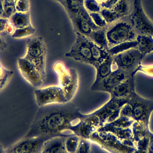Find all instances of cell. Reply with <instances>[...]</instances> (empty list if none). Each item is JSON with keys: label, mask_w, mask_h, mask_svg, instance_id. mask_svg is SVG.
Returning a JSON list of instances; mask_svg holds the SVG:
<instances>
[{"label": "cell", "mask_w": 153, "mask_h": 153, "mask_svg": "<svg viewBox=\"0 0 153 153\" xmlns=\"http://www.w3.org/2000/svg\"><path fill=\"white\" fill-rule=\"evenodd\" d=\"M83 115L71 102L39 107L25 137L67 136L69 134L65 132L70 131Z\"/></svg>", "instance_id": "cell-1"}, {"label": "cell", "mask_w": 153, "mask_h": 153, "mask_svg": "<svg viewBox=\"0 0 153 153\" xmlns=\"http://www.w3.org/2000/svg\"><path fill=\"white\" fill-rule=\"evenodd\" d=\"M106 35L109 48L123 42L136 41L137 34L127 17L108 25Z\"/></svg>", "instance_id": "cell-2"}, {"label": "cell", "mask_w": 153, "mask_h": 153, "mask_svg": "<svg viewBox=\"0 0 153 153\" xmlns=\"http://www.w3.org/2000/svg\"><path fill=\"white\" fill-rule=\"evenodd\" d=\"M47 52V46L42 37L36 36L27 40L25 57L33 65L44 79L46 77Z\"/></svg>", "instance_id": "cell-3"}, {"label": "cell", "mask_w": 153, "mask_h": 153, "mask_svg": "<svg viewBox=\"0 0 153 153\" xmlns=\"http://www.w3.org/2000/svg\"><path fill=\"white\" fill-rule=\"evenodd\" d=\"M54 69L57 74L60 87L63 88L68 102H71L76 93L79 85V77L74 68L67 69L61 62H56Z\"/></svg>", "instance_id": "cell-4"}, {"label": "cell", "mask_w": 153, "mask_h": 153, "mask_svg": "<svg viewBox=\"0 0 153 153\" xmlns=\"http://www.w3.org/2000/svg\"><path fill=\"white\" fill-rule=\"evenodd\" d=\"M89 140L109 153H133L136 148L127 146L114 134L107 131H94Z\"/></svg>", "instance_id": "cell-5"}, {"label": "cell", "mask_w": 153, "mask_h": 153, "mask_svg": "<svg viewBox=\"0 0 153 153\" xmlns=\"http://www.w3.org/2000/svg\"><path fill=\"white\" fill-rule=\"evenodd\" d=\"M128 20L137 35L153 36V22L145 13L142 0H133V7Z\"/></svg>", "instance_id": "cell-6"}, {"label": "cell", "mask_w": 153, "mask_h": 153, "mask_svg": "<svg viewBox=\"0 0 153 153\" xmlns=\"http://www.w3.org/2000/svg\"><path fill=\"white\" fill-rule=\"evenodd\" d=\"M128 103L131 106V118L149 128V119L153 111V101L142 97L134 92L128 98Z\"/></svg>", "instance_id": "cell-7"}, {"label": "cell", "mask_w": 153, "mask_h": 153, "mask_svg": "<svg viewBox=\"0 0 153 153\" xmlns=\"http://www.w3.org/2000/svg\"><path fill=\"white\" fill-rule=\"evenodd\" d=\"M76 39L69 51L65 56L76 61L88 64L94 66V63L92 58L90 39L85 35L75 32Z\"/></svg>", "instance_id": "cell-8"}, {"label": "cell", "mask_w": 153, "mask_h": 153, "mask_svg": "<svg viewBox=\"0 0 153 153\" xmlns=\"http://www.w3.org/2000/svg\"><path fill=\"white\" fill-rule=\"evenodd\" d=\"M112 59L117 68L134 76L136 69L140 65L143 57L137 48H133L113 56Z\"/></svg>", "instance_id": "cell-9"}, {"label": "cell", "mask_w": 153, "mask_h": 153, "mask_svg": "<svg viewBox=\"0 0 153 153\" xmlns=\"http://www.w3.org/2000/svg\"><path fill=\"white\" fill-rule=\"evenodd\" d=\"M35 102L39 107L45 105L68 102L60 86H48L37 88L34 91Z\"/></svg>", "instance_id": "cell-10"}, {"label": "cell", "mask_w": 153, "mask_h": 153, "mask_svg": "<svg viewBox=\"0 0 153 153\" xmlns=\"http://www.w3.org/2000/svg\"><path fill=\"white\" fill-rule=\"evenodd\" d=\"M48 137H23L7 149L5 153H41Z\"/></svg>", "instance_id": "cell-11"}, {"label": "cell", "mask_w": 153, "mask_h": 153, "mask_svg": "<svg viewBox=\"0 0 153 153\" xmlns=\"http://www.w3.org/2000/svg\"><path fill=\"white\" fill-rule=\"evenodd\" d=\"M128 98L117 99L111 97V99L102 106L89 115L93 118L98 125L99 128L102 127L106 123L108 118L115 110L121 108L124 105L128 103Z\"/></svg>", "instance_id": "cell-12"}, {"label": "cell", "mask_w": 153, "mask_h": 153, "mask_svg": "<svg viewBox=\"0 0 153 153\" xmlns=\"http://www.w3.org/2000/svg\"><path fill=\"white\" fill-rule=\"evenodd\" d=\"M130 76L133 75L127 72L117 68L99 82L92 84L91 90L107 92L110 94L114 88Z\"/></svg>", "instance_id": "cell-13"}, {"label": "cell", "mask_w": 153, "mask_h": 153, "mask_svg": "<svg viewBox=\"0 0 153 153\" xmlns=\"http://www.w3.org/2000/svg\"><path fill=\"white\" fill-rule=\"evenodd\" d=\"M17 63L22 76L33 87H39L45 81L37 69L25 56L19 58Z\"/></svg>", "instance_id": "cell-14"}, {"label": "cell", "mask_w": 153, "mask_h": 153, "mask_svg": "<svg viewBox=\"0 0 153 153\" xmlns=\"http://www.w3.org/2000/svg\"><path fill=\"white\" fill-rule=\"evenodd\" d=\"M135 91L134 76H130L118 85L110 93L111 97L129 98Z\"/></svg>", "instance_id": "cell-15"}, {"label": "cell", "mask_w": 153, "mask_h": 153, "mask_svg": "<svg viewBox=\"0 0 153 153\" xmlns=\"http://www.w3.org/2000/svg\"><path fill=\"white\" fill-rule=\"evenodd\" d=\"M97 131L110 132L113 134H114L117 138H118L121 141L124 140H133V133H132L131 127H129V128L118 127L112 125L109 123H105L102 127L98 128Z\"/></svg>", "instance_id": "cell-16"}, {"label": "cell", "mask_w": 153, "mask_h": 153, "mask_svg": "<svg viewBox=\"0 0 153 153\" xmlns=\"http://www.w3.org/2000/svg\"><path fill=\"white\" fill-rule=\"evenodd\" d=\"M82 117L71 127L70 131L72 134H76L80 138L89 139L92 134L97 129L84 120Z\"/></svg>", "instance_id": "cell-17"}, {"label": "cell", "mask_w": 153, "mask_h": 153, "mask_svg": "<svg viewBox=\"0 0 153 153\" xmlns=\"http://www.w3.org/2000/svg\"><path fill=\"white\" fill-rule=\"evenodd\" d=\"M66 136H56L47 140L43 145L41 153H62L65 149Z\"/></svg>", "instance_id": "cell-18"}, {"label": "cell", "mask_w": 153, "mask_h": 153, "mask_svg": "<svg viewBox=\"0 0 153 153\" xmlns=\"http://www.w3.org/2000/svg\"><path fill=\"white\" fill-rule=\"evenodd\" d=\"M72 23L74 31L85 36H88L94 29L85 20L81 19L78 15H68Z\"/></svg>", "instance_id": "cell-19"}, {"label": "cell", "mask_w": 153, "mask_h": 153, "mask_svg": "<svg viewBox=\"0 0 153 153\" xmlns=\"http://www.w3.org/2000/svg\"><path fill=\"white\" fill-rule=\"evenodd\" d=\"M113 63L112 56H110L107 59L94 68L96 71V74L95 80L93 84L99 82L112 72V66Z\"/></svg>", "instance_id": "cell-20"}, {"label": "cell", "mask_w": 153, "mask_h": 153, "mask_svg": "<svg viewBox=\"0 0 153 153\" xmlns=\"http://www.w3.org/2000/svg\"><path fill=\"white\" fill-rule=\"evenodd\" d=\"M136 41L137 42V48L143 58L146 54L153 51V36L137 35Z\"/></svg>", "instance_id": "cell-21"}, {"label": "cell", "mask_w": 153, "mask_h": 153, "mask_svg": "<svg viewBox=\"0 0 153 153\" xmlns=\"http://www.w3.org/2000/svg\"><path fill=\"white\" fill-rule=\"evenodd\" d=\"M87 36L96 45L106 50V51L109 49L108 42L106 35V27L93 30Z\"/></svg>", "instance_id": "cell-22"}, {"label": "cell", "mask_w": 153, "mask_h": 153, "mask_svg": "<svg viewBox=\"0 0 153 153\" xmlns=\"http://www.w3.org/2000/svg\"><path fill=\"white\" fill-rule=\"evenodd\" d=\"M133 7V0H119L111 9L115 11L120 19L129 16Z\"/></svg>", "instance_id": "cell-23"}, {"label": "cell", "mask_w": 153, "mask_h": 153, "mask_svg": "<svg viewBox=\"0 0 153 153\" xmlns=\"http://www.w3.org/2000/svg\"><path fill=\"white\" fill-rule=\"evenodd\" d=\"M14 25L16 29L22 28L31 25L30 12H16L9 19Z\"/></svg>", "instance_id": "cell-24"}, {"label": "cell", "mask_w": 153, "mask_h": 153, "mask_svg": "<svg viewBox=\"0 0 153 153\" xmlns=\"http://www.w3.org/2000/svg\"><path fill=\"white\" fill-rule=\"evenodd\" d=\"M131 128L134 143H136L140 139L142 138L143 137L149 136L151 134L149 128L146 127L143 124L138 121H134Z\"/></svg>", "instance_id": "cell-25"}, {"label": "cell", "mask_w": 153, "mask_h": 153, "mask_svg": "<svg viewBox=\"0 0 153 153\" xmlns=\"http://www.w3.org/2000/svg\"><path fill=\"white\" fill-rule=\"evenodd\" d=\"M68 15H78L83 2L80 0H63L61 3Z\"/></svg>", "instance_id": "cell-26"}, {"label": "cell", "mask_w": 153, "mask_h": 153, "mask_svg": "<svg viewBox=\"0 0 153 153\" xmlns=\"http://www.w3.org/2000/svg\"><path fill=\"white\" fill-rule=\"evenodd\" d=\"M137 47V42L136 41L126 42L119 44L109 48L107 51L109 55L113 56L117 54L126 51L129 49Z\"/></svg>", "instance_id": "cell-27"}, {"label": "cell", "mask_w": 153, "mask_h": 153, "mask_svg": "<svg viewBox=\"0 0 153 153\" xmlns=\"http://www.w3.org/2000/svg\"><path fill=\"white\" fill-rule=\"evenodd\" d=\"M80 137L76 134H71L65 137V149L68 153H76Z\"/></svg>", "instance_id": "cell-28"}, {"label": "cell", "mask_w": 153, "mask_h": 153, "mask_svg": "<svg viewBox=\"0 0 153 153\" xmlns=\"http://www.w3.org/2000/svg\"><path fill=\"white\" fill-rule=\"evenodd\" d=\"M36 32L35 27L31 25L19 29H16L14 33L11 35L13 38H25L33 35Z\"/></svg>", "instance_id": "cell-29"}, {"label": "cell", "mask_w": 153, "mask_h": 153, "mask_svg": "<svg viewBox=\"0 0 153 153\" xmlns=\"http://www.w3.org/2000/svg\"><path fill=\"white\" fill-rule=\"evenodd\" d=\"M100 13L105 19L108 25L112 24L118 20L121 19L115 11L111 9L102 8Z\"/></svg>", "instance_id": "cell-30"}, {"label": "cell", "mask_w": 153, "mask_h": 153, "mask_svg": "<svg viewBox=\"0 0 153 153\" xmlns=\"http://www.w3.org/2000/svg\"><path fill=\"white\" fill-rule=\"evenodd\" d=\"M135 121L132 119L131 118L124 117V116H120L118 118L115 120L113 121L112 122L109 123L112 125L121 128H129L131 127L132 124L134 123Z\"/></svg>", "instance_id": "cell-31"}, {"label": "cell", "mask_w": 153, "mask_h": 153, "mask_svg": "<svg viewBox=\"0 0 153 153\" xmlns=\"http://www.w3.org/2000/svg\"><path fill=\"white\" fill-rule=\"evenodd\" d=\"M83 6L89 13H100L102 7L96 0H84Z\"/></svg>", "instance_id": "cell-32"}, {"label": "cell", "mask_w": 153, "mask_h": 153, "mask_svg": "<svg viewBox=\"0 0 153 153\" xmlns=\"http://www.w3.org/2000/svg\"><path fill=\"white\" fill-rule=\"evenodd\" d=\"M91 143L89 139L80 138L76 153H91Z\"/></svg>", "instance_id": "cell-33"}, {"label": "cell", "mask_w": 153, "mask_h": 153, "mask_svg": "<svg viewBox=\"0 0 153 153\" xmlns=\"http://www.w3.org/2000/svg\"><path fill=\"white\" fill-rule=\"evenodd\" d=\"M90 16L94 24L99 28H105L108 25L100 13H90Z\"/></svg>", "instance_id": "cell-34"}, {"label": "cell", "mask_w": 153, "mask_h": 153, "mask_svg": "<svg viewBox=\"0 0 153 153\" xmlns=\"http://www.w3.org/2000/svg\"><path fill=\"white\" fill-rule=\"evenodd\" d=\"M29 0H17L15 5L16 12L29 13L30 11Z\"/></svg>", "instance_id": "cell-35"}, {"label": "cell", "mask_w": 153, "mask_h": 153, "mask_svg": "<svg viewBox=\"0 0 153 153\" xmlns=\"http://www.w3.org/2000/svg\"><path fill=\"white\" fill-rule=\"evenodd\" d=\"M151 135V134H150ZM150 135L146 136L140 139L136 143L135 147L137 149L147 151L150 141Z\"/></svg>", "instance_id": "cell-36"}, {"label": "cell", "mask_w": 153, "mask_h": 153, "mask_svg": "<svg viewBox=\"0 0 153 153\" xmlns=\"http://www.w3.org/2000/svg\"><path fill=\"white\" fill-rule=\"evenodd\" d=\"M13 74V71L9 70V71L4 76L0 77V91L3 89L8 84Z\"/></svg>", "instance_id": "cell-37"}, {"label": "cell", "mask_w": 153, "mask_h": 153, "mask_svg": "<svg viewBox=\"0 0 153 153\" xmlns=\"http://www.w3.org/2000/svg\"><path fill=\"white\" fill-rule=\"evenodd\" d=\"M120 116H124V117L131 118L132 109H131V106L130 104L127 103L121 107Z\"/></svg>", "instance_id": "cell-38"}, {"label": "cell", "mask_w": 153, "mask_h": 153, "mask_svg": "<svg viewBox=\"0 0 153 153\" xmlns=\"http://www.w3.org/2000/svg\"><path fill=\"white\" fill-rule=\"evenodd\" d=\"M16 27L14 26V25L13 24V23L8 20V21L7 22L6 25H5V30H4V32L6 35H10L11 36V35L14 33V31L16 30Z\"/></svg>", "instance_id": "cell-39"}, {"label": "cell", "mask_w": 153, "mask_h": 153, "mask_svg": "<svg viewBox=\"0 0 153 153\" xmlns=\"http://www.w3.org/2000/svg\"><path fill=\"white\" fill-rule=\"evenodd\" d=\"M141 71L142 72H144L147 75L153 76V66H141L140 65L138 67V68L136 69V72L137 71Z\"/></svg>", "instance_id": "cell-40"}, {"label": "cell", "mask_w": 153, "mask_h": 153, "mask_svg": "<svg viewBox=\"0 0 153 153\" xmlns=\"http://www.w3.org/2000/svg\"><path fill=\"white\" fill-rule=\"evenodd\" d=\"M119 0H107L103 4H101L100 5L102 8H107V9H112L114 6L118 2Z\"/></svg>", "instance_id": "cell-41"}, {"label": "cell", "mask_w": 153, "mask_h": 153, "mask_svg": "<svg viewBox=\"0 0 153 153\" xmlns=\"http://www.w3.org/2000/svg\"><path fill=\"white\" fill-rule=\"evenodd\" d=\"M17 0H3L4 8L15 7Z\"/></svg>", "instance_id": "cell-42"}, {"label": "cell", "mask_w": 153, "mask_h": 153, "mask_svg": "<svg viewBox=\"0 0 153 153\" xmlns=\"http://www.w3.org/2000/svg\"><path fill=\"white\" fill-rule=\"evenodd\" d=\"M8 20L9 19L4 18V17L0 18V33L4 32L5 25H6L7 22L8 21Z\"/></svg>", "instance_id": "cell-43"}, {"label": "cell", "mask_w": 153, "mask_h": 153, "mask_svg": "<svg viewBox=\"0 0 153 153\" xmlns=\"http://www.w3.org/2000/svg\"><path fill=\"white\" fill-rule=\"evenodd\" d=\"M148 153H153V133L150 135V141L147 150Z\"/></svg>", "instance_id": "cell-44"}, {"label": "cell", "mask_w": 153, "mask_h": 153, "mask_svg": "<svg viewBox=\"0 0 153 153\" xmlns=\"http://www.w3.org/2000/svg\"><path fill=\"white\" fill-rule=\"evenodd\" d=\"M7 47V43L0 35V51H4Z\"/></svg>", "instance_id": "cell-45"}, {"label": "cell", "mask_w": 153, "mask_h": 153, "mask_svg": "<svg viewBox=\"0 0 153 153\" xmlns=\"http://www.w3.org/2000/svg\"><path fill=\"white\" fill-rule=\"evenodd\" d=\"M4 17V6L3 0H0V18Z\"/></svg>", "instance_id": "cell-46"}, {"label": "cell", "mask_w": 153, "mask_h": 153, "mask_svg": "<svg viewBox=\"0 0 153 153\" xmlns=\"http://www.w3.org/2000/svg\"><path fill=\"white\" fill-rule=\"evenodd\" d=\"M133 153H148V152H147V151L140 150V149H137L136 148Z\"/></svg>", "instance_id": "cell-47"}, {"label": "cell", "mask_w": 153, "mask_h": 153, "mask_svg": "<svg viewBox=\"0 0 153 153\" xmlns=\"http://www.w3.org/2000/svg\"><path fill=\"white\" fill-rule=\"evenodd\" d=\"M99 4H103V3H104L105 2H106L107 0H96Z\"/></svg>", "instance_id": "cell-48"}, {"label": "cell", "mask_w": 153, "mask_h": 153, "mask_svg": "<svg viewBox=\"0 0 153 153\" xmlns=\"http://www.w3.org/2000/svg\"><path fill=\"white\" fill-rule=\"evenodd\" d=\"M53 1H57V2H59V3H62L63 1V0H53Z\"/></svg>", "instance_id": "cell-49"}, {"label": "cell", "mask_w": 153, "mask_h": 153, "mask_svg": "<svg viewBox=\"0 0 153 153\" xmlns=\"http://www.w3.org/2000/svg\"><path fill=\"white\" fill-rule=\"evenodd\" d=\"M62 153H68V152H66V151H64V152H62Z\"/></svg>", "instance_id": "cell-50"}]
</instances>
